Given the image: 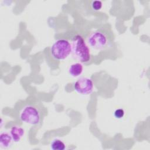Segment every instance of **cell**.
Instances as JSON below:
<instances>
[{
  "label": "cell",
  "instance_id": "9",
  "mask_svg": "<svg viewBox=\"0 0 150 150\" xmlns=\"http://www.w3.org/2000/svg\"><path fill=\"white\" fill-rule=\"evenodd\" d=\"M50 148L52 150H64L66 149V145L62 140L54 139L51 142Z\"/></svg>",
  "mask_w": 150,
  "mask_h": 150
},
{
  "label": "cell",
  "instance_id": "1",
  "mask_svg": "<svg viewBox=\"0 0 150 150\" xmlns=\"http://www.w3.org/2000/svg\"><path fill=\"white\" fill-rule=\"evenodd\" d=\"M71 55L73 57L81 63H86L91 59V53L89 46L83 38L79 35H75L71 43Z\"/></svg>",
  "mask_w": 150,
  "mask_h": 150
},
{
  "label": "cell",
  "instance_id": "3",
  "mask_svg": "<svg viewBox=\"0 0 150 150\" xmlns=\"http://www.w3.org/2000/svg\"><path fill=\"white\" fill-rule=\"evenodd\" d=\"M19 118L24 123L32 125H38L41 121V115L39 110L35 106L27 105L21 111Z\"/></svg>",
  "mask_w": 150,
  "mask_h": 150
},
{
  "label": "cell",
  "instance_id": "5",
  "mask_svg": "<svg viewBox=\"0 0 150 150\" xmlns=\"http://www.w3.org/2000/svg\"><path fill=\"white\" fill-rule=\"evenodd\" d=\"M74 91L80 95L90 94L94 89V82L91 78L83 77L77 80L73 85Z\"/></svg>",
  "mask_w": 150,
  "mask_h": 150
},
{
  "label": "cell",
  "instance_id": "4",
  "mask_svg": "<svg viewBox=\"0 0 150 150\" xmlns=\"http://www.w3.org/2000/svg\"><path fill=\"white\" fill-rule=\"evenodd\" d=\"M88 46L96 50L105 49L108 43L107 35L101 31L97 30L91 33L87 38Z\"/></svg>",
  "mask_w": 150,
  "mask_h": 150
},
{
  "label": "cell",
  "instance_id": "7",
  "mask_svg": "<svg viewBox=\"0 0 150 150\" xmlns=\"http://www.w3.org/2000/svg\"><path fill=\"white\" fill-rule=\"evenodd\" d=\"M13 139L9 132H2L0 134V146L2 148L7 149L11 147Z\"/></svg>",
  "mask_w": 150,
  "mask_h": 150
},
{
  "label": "cell",
  "instance_id": "11",
  "mask_svg": "<svg viewBox=\"0 0 150 150\" xmlns=\"http://www.w3.org/2000/svg\"><path fill=\"white\" fill-rule=\"evenodd\" d=\"M124 114H125V112L123 109L118 108L115 110V111L114 112V115L115 118H116L117 119H121L124 116Z\"/></svg>",
  "mask_w": 150,
  "mask_h": 150
},
{
  "label": "cell",
  "instance_id": "6",
  "mask_svg": "<svg viewBox=\"0 0 150 150\" xmlns=\"http://www.w3.org/2000/svg\"><path fill=\"white\" fill-rule=\"evenodd\" d=\"M9 133L12 137L13 141L18 143L20 142L23 138L25 134V129L19 125H14L11 128Z\"/></svg>",
  "mask_w": 150,
  "mask_h": 150
},
{
  "label": "cell",
  "instance_id": "10",
  "mask_svg": "<svg viewBox=\"0 0 150 150\" xmlns=\"http://www.w3.org/2000/svg\"><path fill=\"white\" fill-rule=\"evenodd\" d=\"M103 6L102 2L100 1H93L91 2V8L94 11H100Z\"/></svg>",
  "mask_w": 150,
  "mask_h": 150
},
{
  "label": "cell",
  "instance_id": "2",
  "mask_svg": "<svg viewBox=\"0 0 150 150\" xmlns=\"http://www.w3.org/2000/svg\"><path fill=\"white\" fill-rule=\"evenodd\" d=\"M50 52L54 59L63 60L67 58L71 53V43L66 39H58L52 45Z\"/></svg>",
  "mask_w": 150,
  "mask_h": 150
},
{
  "label": "cell",
  "instance_id": "8",
  "mask_svg": "<svg viewBox=\"0 0 150 150\" xmlns=\"http://www.w3.org/2000/svg\"><path fill=\"white\" fill-rule=\"evenodd\" d=\"M68 71L71 77H78L83 71V66L80 62L73 63L70 66Z\"/></svg>",
  "mask_w": 150,
  "mask_h": 150
}]
</instances>
